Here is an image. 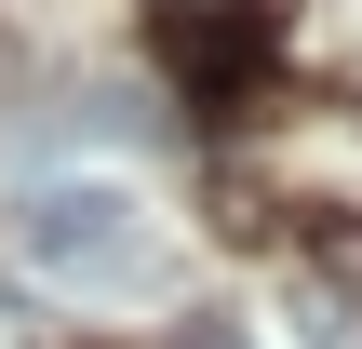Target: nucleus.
Segmentation results:
<instances>
[{"mask_svg":"<svg viewBox=\"0 0 362 349\" xmlns=\"http://www.w3.org/2000/svg\"><path fill=\"white\" fill-rule=\"evenodd\" d=\"M13 256H27L54 296H134V282L161 269V229H148V202H134L121 175H40V188L13 202Z\"/></svg>","mask_w":362,"mask_h":349,"instance_id":"1","label":"nucleus"},{"mask_svg":"<svg viewBox=\"0 0 362 349\" xmlns=\"http://www.w3.org/2000/svg\"><path fill=\"white\" fill-rule=\"evenodd\" d=\"M269 0H161V67L188 81V108L202 121H242L255 94H269Z\"/></svg>","mask_w":362,"mask_h":349,"instance_id":"2","label":"nucleus"},{"mask_svg":"<svg viewBox=\"0 0 362 349\" xmlns=\"http://www.w3.org/2000/svg\"><path fill=\"white\" fill-rule=\"evenodd\" d=\"M309 256H322L336 282H362V215H322V229H309Z\"/></svg>","mask_w":362,"mask_h":349,"instance_id":"3","label":"nucleus"},{"mask_svg":"<svg viewBox=\"0 0 362 349\" xmlns=\"http://www.w3.org/2000/svg\"><path fill=\"white\" fill-rule=\"evenodd\" d=\"M175 349H242V323H215V309H188V323H175Z\"/></svg>","mask_w":362,"mask_h":349,"instance_id":"4","label":"nucleus"}]
</instances>
